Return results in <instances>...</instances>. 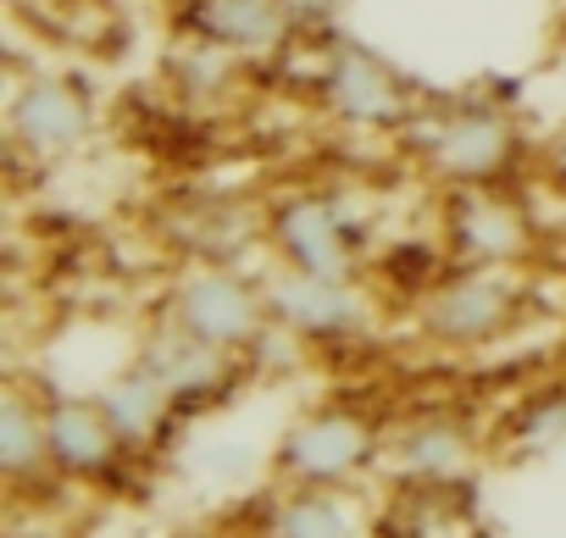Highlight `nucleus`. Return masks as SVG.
<instances>
[{"label":"nucleus","mask_w":566,"mask_h":538,"mask_svg":"<svg viewBox=\"0 0 566 538\" xmlns=\"http://www.w3.org/2000/svg\"><path fill=\"white\" fill-rule=\"evenodd\" d=\"M395 139L439 189L505 183L522 167V128L500 101H422Z\"/></svg>","instance_id":"nucleus-1"},{"label":"nucleus","mask_w":566,"mask_h":538,"mask_svg":"<svg viewBox=\"0 0 566 538\" xmlns=\"http://www.w3.org/2000/svg\"><path fill=\"white\" fill-rule=\"evenodd\" d=\"M538 295L522 266H472L444 261V273L411 300V328L433 350H494L533 323Z\"/></svg>","instance_id":"nucleus-2"},{"label":"nucleus","mask_w":566,"mask_h":538,"mask_svg":"<svg viewBox=\"0 0 566 538\" xmlns=\"http://www.w3.org/2000/svg\"><path fill=\"white\" fill-rule=\"evenodd\" d=\"M150 312L178 323L184 334L239 356V361H255V350L272 334L266 284L255 273H244V266H233V261H184L167 278V289L156 295Z\"/></svg>","instance_id":"nucleus-3"},{"label":"nucleus","mask_w":566,"mask_h":538,"mask_svg":"<svg viewBox=\"0 0 566 538\" xmlns=\"http://www.w3.org/2000/svg\"><path fill=\"white\" fill-rule=\"evenodd\" d=\"M266 255L317 278H367L373 222L328 189H283L266 200Z\"/></svg>","instance_id":"nucleus-4"},{"label":"nucleus","mask_w":566,"mask_h":538,"mask_svg":"<svg viewBox=\"0 0 566 538\" xmlns=\"http://www.w3.org/2000/svg\"><path fill=\"white\" fill-rule=\"evenodd\" d=\"M384 444L389 433L378 428L373 411L323 400L283 422L272 444V477L295 488H350L356 477L384 466Z\"/></svg>","instance_id":"nucleus-5"},{"label":"nucleus","mask_w":566,"mask_h":538,"mask_svg":"<svg viewBox=\"0 0 566 538\" xmlns=\"http://www.w3.org/2000/svg\"><path fill=\"white\" fill-rule=\"evenodd\" d=\"M95 89L67 73H29L7 95V156L12 167H62L95 139Z\"/></svg>","instance_id":"nucleus-6"},{"label":"nucleus","mask_w":566,"mask_h":538,"mask_svg":"<svg viewBox=\"0 0 566 538\" xmlns=\"http://www.w3.org/2000/svg\"><path fill=\"white\" fill-rule=\"evenodd\" d=\"M317 106H323V117H334L350 134H400L422 101L378 51L339 40V45H328V56L317 67Z\"/></svg>","instance_id":"nucleus-7"},{"label":"nucleus","mask_w":566,"mask_h":538,"mask_svg":"<svg viewBox=\"0 0 566 538\" xmlns=\"http://www.w3.org/2000/svg\"><path fill=\"white\" fill-rule=\"evenodd\" d=\"M266 284V312L283 339H301L306 350L317 345H350L373 328V295L361 278H317L295 266H272L261 273Z\"/></svg>","instance_id":"nucleus-8"},{"label":"nucleus","mask_w":566,"mask_h":538,"mask_svg":"<svg viewBox=\"0 0 566 538\" xmlns=\"http://www.w3.org/2000/svg\"><path fill=\"white\" fill-rule=\"evenodd\" d=\"M439 244L450 261L472 266H522L533 255V217L500 189V183H472V189H444L439 205Z\"/></svg>","instance_id":"nucleus-9"},{"label":"nucleus","mask_w":566,"mask_h":538,"mask_svg":"<svg viewBox=\"0 0 566 538\" xmlns=\"http://www.w3.org/2000/svg\"><path fill=\"white\" fill-rule=\"evenodd\" d=\"M483 461V439L455 411H422L400 422L384 444V466L395 488H472Z\"/></svg>","instance_id":"nucleus-10"},{"label":"nucleus","mask_w":566,"mask_h":538,"mask_svg":"<svg viewBox=\"0 0 566 538\" xmlns=\"http://www.w3.org/2000/svg\"><path fill=\"white\" fill-rule=\"evenodd\" d=\"M134 367H145V372L178 400V411L189 416V411L217 405V400L233 389L239 356H228V350H217V345H206V339H195V334H184L178 323H167V317L150 312V323H145L139 339H134Z\"/></svg>","instance_id":"nucleus-11"},{"label":"nucleus","mask_w":566,"mask_h":538,"mask_svg":"<svg viewBox=\"0 0 566 538\" xmlns=\"http://www.w3.org/2000/svg\"><path fill=\"white\" fill-rule=\"evenodd\" d=\"M161 233H167L172 255H184V261L244 266L255 250H266V205H244L228 194H195L161 217Z\"/></svg>","instance_id":"nucleus-12"},{"label":"nucleus","mask_w":566,"mask_h":538,"mask_svg":"<svg viewBox=\"0 0 566 538\" xmlns=\"http://www.w3.org/2000/svg\"><path fill=\"white\" fill-rule=\"evenodd\" d=\"M45 444L62 483H106L128 461L101 394H45Z\"/></svg>","instance_id":"nucleus-13"},{"label":"nucleus","mask_w":566,"mask_h":538,"mask_svg":"<svg viewBox=\"0 0 566 538\" xmlns=\"http://www.w3.org/2000/svg\"><path fill=\"white\" fill-rule=\"evenodd\" d=\"M295 29H301V18L290 0H189L184 7V34L206 40L239 62L277 56L295 40Z\"/></svg>","instance_id":"nucleus-14"},{"label":"nucleus","mask_w":566,"mask_h":538,"mask_svg":"<svg viewBox=\"0 0 566 538\" xmlns=\"http://www.w3.org/2000/svg\"><path fill=\"white\" fill-rule=\"evenodd\" d=\"M95 394H101V405H106V416H112V428H117V439H123L128 455L161 450V444L172 439V428L184 422L178 400H172L145 367H134V361H128L123 372H112Z\"/></svg>","instance_id":"nucleus-15"},{"label":"nucleus","mask_w":566,"mask_h":538,"mask_svg":"<svg viewBox=\"0 0 566 538\" xmlns=\"http://www.w3.org/2000/svg\"><path fill=\"white\" fill-rule=\"evenodd\" d=\"M0 477H7L18 499H29L40 477H56L51 444H45V394H34L18 378L0 394Z\"/></svg>","instance_id":"nucleus-16"},{"label":"nucleus","mask_w":566,"mask_h":538,"mask_svg":"<svg viewBox=\"0 0 566 538\" xmlns=\"http://www.w3.org/2000/svg\"><path fill=\"white\" fill-rule=\"evenodd\" d=\"M261 538H367V521L345 499V488L283 483L261 510Z\"/></svg>","instance_id":"nucleus-17"},{"label":"nucleus","mask_w":566,"mask_h":538,"mask_svg":"<svg viewBox=\"0 0 566 538\" xmlns=\"http://www.w3.org/2000/svg\"><path fill=\"white\" fill-rule=\"evenodd\" d=\"M500 444L511 455H549L566 444V389H544V394H527L511 416H505V433Z\"/></svg>","instance_id":"nucleus-18"},{"label":"nucleus","mask_w":566,"mask_h":538,"mask_svg":"<svg viewBox=\"0 0 566 538\" xmlns=\"http://www.w3.org/2000/svg\"><path fill=\"white\" fill-rule=\"evenodd\" d=\"M255 466H261V455H255L250 444H239V439H217V444H200V450H195V472L211 477V483H222V488L250 483Z\"/></svg>","instance_id":"nucleus-19"},{"label":"nucleus","mask_w":566,"mask_h":538,"mask_svg":"<svg viewBox=\"0 0 566 538\" xmlns=\"http://www.w3.org/2000/svg\"><path fill=\"white\" fill-rule=\"evenodd\" d=\"M538 161H544V172L566 189V117H560V123L549 128V139L538 145Z\"/></svg>","instance_id":"nucleus-20"},{"label":"nucleus","mask_w":566,"mask_h":538,"mask_svg":"<svg viewBox=\"0 0 566 538\" xmlns=\"http://www.w3.org/2000/svg\"><path fill=\"white\" fill-rule=\"evenodd\" d=\"M290 7H295L301 23H328V18H339L350 7V0H290Z\"/></svg>","instance_id":"nucleus-21"},{"label":"nucleus","mask_w":566,"mask_h":538,"mask_svg":"<svg viewBox=\"0 0 566 538\" xmlns=\"http://www.w3.org/2000/svg\"><path fill=\"white\" fill-rule=\"evenodd\" d=\"M549 12H555V23L566 29V0H549Z\"/></svg>","instance_id":"nucleus-22"},{"label":"nucleus","mask_w":566,"mask_h":538,"mask_svg":"<svg viewBox=\"0 0 566 538\" xmlns=\"http://www.w3.org/2000/svg\"><path fill=\"white\" fill-rule=\"evenodd\" d=\"M161 538H206V532H189V527H178V532H161Z\"/></svg>","instance_id":"nucleus-23"},{"label":"nucleus","mask_w":566,"mask_h":538,"mask_svg":"<svg viewBox=\"0 0 566 538\" xmlns=\"http://www.w3.org/2000/svg\"><path fill=\"white\" fill-rule=\"evenodd\" d=\"M461 538H478V532H461Z\"/></svg>","instance_id":"nucleus-24"},{"label":"nucleus","mask_w":566,"mask_h":538,"mask_svg":"<svg viewBox=\"0 0 566 538\" xmlns=\"http://www.w3.org/2000/svg\"><path fill=\"white\" fill-rule=\"evenodd\" d=\"M18 7H23V0H18Z\"/></svg>","instance_id":"nucleus-25"}]
</instances>
